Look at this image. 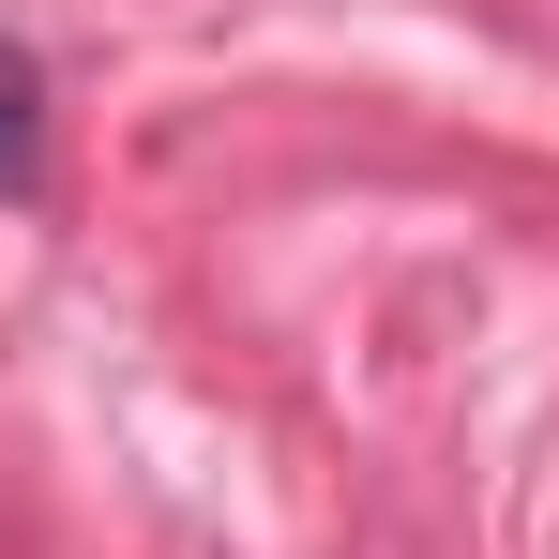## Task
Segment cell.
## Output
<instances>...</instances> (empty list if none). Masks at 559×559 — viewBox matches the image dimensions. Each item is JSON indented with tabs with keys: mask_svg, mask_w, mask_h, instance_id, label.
<instances>
[{
	"mask_svg": "<svg viewBox=\"0 0 559 559\" xmlns=\"http://www.w3.org/2000/svg\"><path fill=\"white\" fill-rule=\"evenodd\" d=\"M31 197H46V61L0 46V212H31Z\"/></svg>",
	"mask_w": 559,
	"mask_h": 559,
	"instance_id": "6da1fadb",
	"label": "cell"
}]
</instances>
